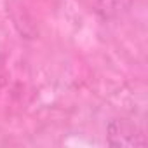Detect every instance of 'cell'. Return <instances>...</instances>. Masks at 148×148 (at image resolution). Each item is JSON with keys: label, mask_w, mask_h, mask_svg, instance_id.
I'll list each match as a JSON object with an SVG mask.
<instances>
[{"label": "cell", "mask_w": 148, "mask_h": 148, "mask_svg": "<svg viewBox=\"0 0 148 148\" xmlns=\"http://www.w3.org/2000/svg\"><path fill=\"white\" fill-rule=\"evenodd\" d=\"M98 4L106 16H119L131 7L132 0H98Z\"/></svg>", "instance_id": "2"}, {"label": "cell", "mask_w": 148, "mask_h": 148, "mask_svg": "<svg viewBox=\"0 0 148 148\" xmlns=\"http://www.w3.org/2000/svg\"><path fill=\"white\" fill-rule=\"evenodd\" d=\"M108 143L112 146H143L145 139L141 134H125L122 124H112Z\"/></svg>", "instance_id": "1"}]
</instances>
